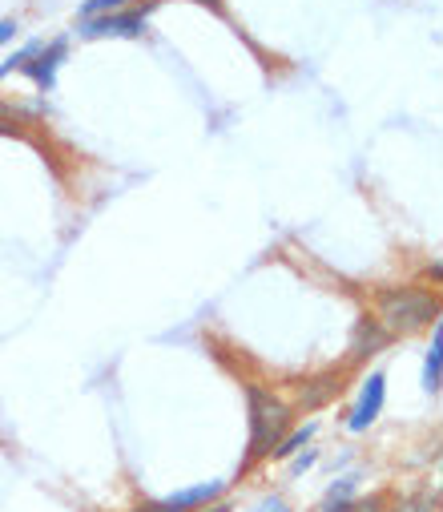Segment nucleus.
<instances>
[{
	"mask_svg": "<svg viewBox=\"0 0 443 512\" xmlns=\"http://www.w3.org/2000/svg\"><path fill=\"white\" fill-rule=\"evenodd\" d=\"M375 323L391 339L395 335H415V331L439 323V299L419 291V287H387L375 299Z\"/></svg>",
	"mask_w": 443,
	"mask_h": 512,
	"instance_id": "nucleus-1",
	"label": "nucleus"
},
{
	"mask_svg": "<svg viewBox=\"0 0 443 512\" xmlns=\"http://www.w3.org/2000/svg\"><path fill=\"white\" fill-rule=\"evenodd\" d=\"M246 408H250V460H254V456H266V452H274L282 444L294 412H290V404H282L278 396L254 388V383L246 388Z\"/></svg>",
	"mask_w": 443,
	"mask_h": 512,
	"instance_id": "nucleus-2",
	"label": "nucleus"
},
{
	"mask_svg": "<svg viewBox=\"0 0 443 512\" xmlns=\"http://www.w3.org/2000/svg\"><path fill=\"white\" fill-rule=\"evenodd\" d=\"M154 9V0L150 5H141V9H125V13H101V17H81V37L97 41V37H141L145 33V13Z\"/></svg>",
	"mask_w": 443,
	"mask_h": 512,
	"instance_id": "nucleus-3",
	"label": "nucleus"
},
{
	"mask_svg": "<svg viewBox=\"0 0 443 512\" xmlns=\"http://www.w3.org/2000/svg\"><path fill=\"white\" fill-rule=\"evenodd\" d=\"M383 383H387V379H383L379 371L367 375L363 392H359V404H355V412H351V428H355V432H363V428H371V424L379 420V412H383V396H387Z\"/></svg>",
	"mask_w": 443,
	"mask_h": 512,
	"instance_id": "nucleus-4",
	"label": "nucleus"
},
{
	"mask_svg": "<svg viewBox=\"0 0 443 512\" xmlns=\"http://www.w3.org/2000/svg\"><path fill=\"white\" fill-rule=\"evenodd\" d=\"M65 53H69V41L61 37V41H49V45H41V53L21 69V73H29L41 89H53V81H57V65L65 61Z\"/></svg>",
	"mask_w": 443,
	"mask_h": 512,
	"instance_id": "nucleus-5",
	"label": "nucleus"
},
{
	"mask_svg": "<svg viewBox=\"0 0 443 512\" xmlns=\"http://www.w3.org/2000/svg\"><path fill=\"white\" fill-rule=\"evenodd\" d=\"M391 343V335L375 323V319H367V323H359V331H355V343H351V363H359V359H367V355H375V351H383Z\"/></svg>",
	"mask_w": 443,
	"mask_h": 512,
	"instance_id": "nucleus-6",
	"label": "nucleus"
},
{
	"mask_svg": "<svg viewBox=\"0 0 443 512\" xmlns=\"http://www.w3.org/2000/svg\"><path fill=\"white\" fill-rule=\"evenodd\" d=\"M439 363H443V323H435V335H431V351L423 359V388L427 392H439Z\"/></svg>",
	"mask_w": 443,
	"mask_h": 512,
	"instance_id": "nucleus-7",
	"label": "nucleus"
},
{
	"mask_svg": "<svg viewBox=\"0 0 443 512\" xmlns=\"http://www.w3.org/2000/svg\"><path fill=\"white\" fill-rule=\"evenodd\" d=\"M335 392H339V375H323V379H315V388H311V383L303 388V408H319Z\"/></svg>",
	"mask_w": 443,
	"mask_h": 512,
	"instance_id": "nucleus-8",
	"label": "nucleus"
},
{
	"mask_svg": "<svg viewBox=\"0 0 443 512\" xmlns=\"http://www.w3.org/2000/svg\"><path fill=\"white\" fill-rule=\"evenodd\" d=\"M351 504H355V480H339V484L327 492L323 512H347Z\"/></svg>",
	"mask_w": 443,
	"mask_h": 512,
	"instance_id": "nucleus-9",
	"label": "nucleus"
},
{
	"mask_svg": "<svg viewBox=\"0 0 443 512\" xmlns=\"http://www.w3.org/2000/svg\"><path fill=\"white\" fill-rule=\"evenodd\" d=\"M133 0H89V5H81V17H101V13H121L129 9Z\"/></svg>",
	"mask_w": 443,
	"mask_h": 512,
	"instance_id": "nucleus-10",
	"label": "nucleus"
},
{
	"mask_svg": "<svg viewBox=\"0 0 443 512\" xmlns=\"http://www.w3.org/2000/svg\"><path fill=\"white\" fill-rule=\"evenodd\" d=\"M311 436H315V428H311V424H307V428H303V432H294V436H290V440H282V448H274V456H294V452H299V448H303V444H307V440H311Z\"/></svg>",
	"mask_w": 443,
	"mask_h": 512,
	"instance_id": "nucleus-11",
	"label": "nucleus"
},
{
	"mask_svg": "<svg viewBox=\"0 0 443 512\" xmlns=\"http://www.w3.org/2000/svg\"><path fill=\"white\" fill-rule=\"evenodd\" d=\"M395 512H435V504H431L427 496H411V500L395 504Z\"/></svg>",
	"mask_w": 443,
	"mask_h": 512,
	"instance_id": "nucleus-12",
	"label": "nucleus"
},
{
	"mask_svg": "<svg viewBox=\"0 0 443 512\" xmlns=\"http://www.w3.org/2000/svg\"><path fill=\"white\" fill-rule=\"evenodd\" d=\"M347 512H383V500L379 496H367V500H355Z\"/></svg>",
	"mask_w": 443,
	"mask_h": 512,
	"instance_id": "nucleus-13",
	"label": "nucleus"
},
{
	"mask_svg": "<svg viewBox=\"0 0 443 512\" xmlns=\"http://www.w3.org/2000/svg\"><path fill=\"white\" fill-rule=\"evenodd\" d=\"M17 37V21H0V45H9Z\"/></svg>",
	"mask_w": 443,
	"mask_h": 512,
	"instance_id": "nucleus-14",
	"label": "nucleus"
},
{
	"mask_svg": "<svg viewBox=\"0 0 443 512\" xmlns=\"http://www.w3.org/2000/svg\"><path fill=\"white\" fill-rule=\"evenodd\" d=\"M202 512H230V504H210V508H202Z\"/></svg>",
	"mask_w": 443,
	"mask_h": 512,
	"instance_id": "nucleus-15",
	"label": "nucleus"
},
{
	"mask_svg": "<svg viewBox=\"0 0 443 512\" xmlns=\"http://www.w3.org/2000/svg\"><path fill=\"white\" fill-rule=\"evenodd\" d=\"M202 5H210L214 13H222V0H202Z\"/></svg>",
	"mask_w": 443,
	"mask_h": 512,
	"instance_id": "nucleus-16",
	"label": "nucleus"
},
{
	"mask_svg": "<svg viewBox=\"0 0 443 512\" xmlns=\"http://www.w3.org/2000/svg\"><path fill=\"white\" fill-rule=\"evenodd\" d=\"M270 512H286V508H282V504H278V500H270Z\"/></svg>",
	"mask_w": 443,
	"mask_h": 512,
	"instance_id": "nucleus-17",
	"label": "nucleus"
}]
</instances>
